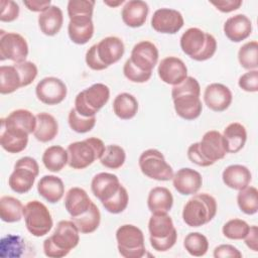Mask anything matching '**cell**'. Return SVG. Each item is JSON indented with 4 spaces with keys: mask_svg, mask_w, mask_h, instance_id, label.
<instances>
[{
    "mask_svg": "<svg viewBox=\"0 0 258 258\" xmlns=\"http://www.w3.org/2000/svg\"><path fill=\"white\" fill-rule=\"evenodd\" d=\"M104 142L97 137H89L71 143L68 148V164L74 169H84L100 159L105 151Z\"/></svg>",
    "mask_w": 258,
    "mask_h": 258,
    "instance_id": "7",
    "label": "cell"
},
{
    "mask_svg": "<svg viewBox=\"0 0 258 258\" xmlns=\"http://www.w3.org/2000/svg\"><path fill=\"white\" fill-rule=\"evenodd\" d=\"M233 100L231 90L219 83L207 86L204 92V101L208 108L215 112H223L229 108Z\"/></svg>",
    "mask_w": 258,
    "mask_h": 258,
    "instance_id": "19",
    "label": "cell"
},
{
    "mask_svg": "<svg viewBox=\"0 0 258 258\" xmlns=\"http://www.w3.org/2000/svg\"><path fill=\"white\" fill-rule=\"evenodd\" d=\"M62 23L63 15L58 6L50 5L38 15V25L40 31L47 36L55 35L60 30Z\"/></svg>",
    "mask_w": 258,
    "mask_h": 258,
    "instance_id": "28",
    "label": "cell"
},
{
    "mask_svg": "<svg viewBox=\"0 0 258 258\" xmlns=\"http://www.w3.org/2000/svg\"><path fill=\"white\" fill-rule=\"evenodd\" d=\"M23 4L27 7L28 10L33 11V12H42L45 9H47L50 6V1L45 0V1H39V0H25L23 1Z\"/></svg>",
    "mask_w": 258,
    "mask_h": 258,
    "instance_id": "56",
    "label": "cell"
},
{
    "mask_svg": "<svg viewBox=\"0 0 258 258\" xmlns=\"http://www.w3.org/2000/svg\"><path fill=\"white\" fill-rule=\"evenodd\" d=\"M37 191L45 201L54 204L63 197L64 185L58 176L44 175L37 182Z\"/></svg>",
    "mask_w": 258,
    "mask_h": 258,
    "instance_id": "29",
    "label": "cell"
},
{
    "mask_svg": "<svg viewBox=\"0 0 258 258\" xmlns=\"http://www.w3.org/2000/svg\"><path fill=\"white\" fill-rule=\"evenodd\" d=\"M183 247L191 256L201 257L208 252L209 241L205 235L199 232H192L185 236Z\"/></svg>",
    "mask_w": 258,
    "mask_h": 258,
    "instance_id": "41",
    "label": "cell"
},
{
    "mask_svg": "<svg viewBox=\"0 0 258 258\" xmlns=\"http://www.w3.org/2000/svg\"><path fill=\"white\" fill-rule=\"evenodd\" d=\"M38 173L39 166L34 158L21 157L14 164V170L8 178V184L16 194H26L32 188Z\"/></svg>",
    "mask_w": 258,
    "mask_h": 258,
    "instance_id": "10",
    "label": "cell"
},
{
    "mask_svg": "<svg viewBox=\"0 0 258 258\" xmlns=\"http://www.w3.org/2000/svg\"><path fill=\"white\" fill-rule=\"evenodd\" d=\"M0 20L2 22H12L18 18L19 6L12 0H1Z\"/></svg>",
    "mask_w": 258,
    "mask_h": 258,
    "instance_id": "50",
    "label": "cell"
},
{
    "mask_svg": "<svg viewBox=\"0 0 258 258\" xmlns=\"http://www.w3.org/2000/svg\"><path fill=\"white\" fill-rule=\"evenodd\" d=\"M70 127L77 133H87L91 131L96 124V117H85L79 114L75 108H73L68 117Z\"/></svg>",
    "mask_w": 258,
    "mask_h": 258,
    "instance_id": "45",
    "label": "cell"
},
{
    "mask_svg": "<svg viewBox=\"0 0 258 258\" xmlns=\"http://www.w3.org/2000/svg\"><path fill=\"white\" fill-rule=\"evenodd\" d=\"M125 46L121 38L107 36L92 45L86 52V63L94 71H103L121 59Z\"/></svg>",
    "mask_w": 258,
    "mask_h": 258,
    "instance_id": "3",
    "label": "cell"
},
{
    "mask_svg": "<svg viewBox=\"0 0 258 258\" xmlns=\"http://www.w3.org/2000/svg\"><path fill=\"white\" fill-rule=\"evenodd\" d=\"M80 231L71 221H59L53 234L43 241V252L50 258L67 256L80 241Z\"/></svg>",
    "mask_w": 258,
    "mask_h": 258,
    "instance_id": "2",
    "label": "cell"
},
{
    "mask_svg": "<svg viewBox=\"0 0 258 258\" xmlns=\"http://www.w3.org/2000/svg\"><path fill=\"white\" fill-rule=\"evenodd\" d=\"M198 148L209 165L223 159L228 153L226 141L223 135L216 130L206 132L202 140L198 142Z\"/></svg>",
    "mask_w": 258,
    "mask_h": 258,
    "instance_id": "14",
    "label": "cell"
},
{
    "mask_svg": "<svg viewBox=\"0 0 258 258\" xmlns=\"http://www.w3.org/2000/svg\"><path fill=\"white\" fill-rule=\"evenodd\" d=\"M214 257L216 258H225V257H234L241 258L242 253L233 245L230 244H222L215 248Z\"/></svg>",
    "mask_w": 258,
    "mask_h": 258,
    "instance_id": "52",
    "label": "cell"
},
{
    "mask_svg": "<svg viewBox=\"0 0 258 258\" xmlns=\"http://www.w3.org/2000/svg\"><path fill=\"white\" fill-rule=\"evenodd\" d=\"M95 1L93 0H70L68 3V15L75 17H92Z\"/></svg>",
    "mask_w": 258,
    "mask_h": 258,
    "instance_id": "47",
    "label": "cell"
},
{
    "mask_svg": "<svg viewBox=\"0 0 258 258\" xmlns=\"http://www.w3.org/2000/svg\"><path fill=\"white\" fill-rule=\"evenodd\" d=\"M1 123L31 134L36 126V117L29 110L17 109L12 111L7 117L2 118Z\"/></svg>",
    "mask_w": 258,
    "mask_h": 258,
    "instance_id": "30",
    "label": "cell"
},
{
    "mask_svg": "<svg viewBox=\"0 0 258 258\" xmlns=\"http://www.w3.org/2000/svg\"><path fill=\"white\" fill-rule=\"evenodd\" d=\"M250 226L241 219L229 220L222 229L223 235L231 240H242L249 232Z\"/></svg>",
    "mask_w": 258,
    "mask_h": 258,
    "instance_id": "44",
    "label": "cell"
},
{
    "mask_svg": "<svg viewBox=\"0 0 258 258\" xmlns=\"http://www.w3.org/2000/svg\"><path fill=\"white\" fill-rule=\"evenodd\" d=\"M258 229L256 226H251L249 229V232L245 236V244L249 249H251L254 252L258 251Z\"/></svg>",
    "mask_w": 258,
    "mask_h": 258,
    "instance_id": "55",
    "label": "cell"
},
{
    "mask_svg": "<svg viewBox=\"0 0 258 258\" xmlns=\"http://www.w3.org/2000/svg\"><path fill=\"white\" fill-rule=\"evenodd\" d=\"M121 183L117 175L109 172L96 174L91 182V189L94 196L101 203L110 200L120 188Z\"/></svg>",
    "mask_w": 258,
    "mask_h": 258,
    "instance_id": "21",
    "label": "cell"
},
{
    "mask_svg": "<svg viewBox=\"0 0 258 258\" xmlns=\"http://www.w3.org/2000/svg\"><path fill=\"white\" fill-rule=\"evenodd\" d=\"M224 33L233 42H240L248 38L252 32V22L244 14L229 17L224 23Z\"/></svg>",
    "mask_w": 258,
    "mask_h": 258,
    "instance_id": "23",
    "label": "cell"
},
{
    "mask_svg": "<svg viewBox=\"0 0 258 258\" xmlns=\"http://www.w3.org/2000/svg\"><path fill=\"white\" fill-rule=\"evenodd\" d=\"M129 196L127 189L121 184L119 190L108 201L103 202L102 205L105 210L111 214L122 213L128 206Z\"/></svg>",
    "mask_w": 258,
    "mask_h": 258,
    "instance_id": "46",
    "label": "cell"
},
{
    "mask_svg": "<svg viewBox=\"0 0 258 258\" xmlns=\"http://www.w3.org/2000/svg\"><path fill=\"white\" fill-rule=\"evenodd\" d=\"M148 11L147 3L142 0L127 1L122 8V20L129 27H140L145 23Z\"/></svg>",
    "mask_w": 258,
    "mask_h": 258,
    "instance_id": "24",
    "label": "cell"
},
{
    "mask_svg": "<svg viewBox=\"0 0 258 258\" xmlns=\"http://www.w3.org/2000/svg\"><path fill=\"white\" fill-rule=\"evenodd\" d=\"M72 221L75 223L80 233L91 234L98 229L101 222V214L98 207L92 202L86 213L78 217H72Z\"/></svg>",
    "mask_w": 258,
    "mask_h": 258,
    "instance_id": "36",
    "label": "cell"
},
{
    "mask_svg": "<svg viewBox=\"0 0 258 258\" xmlns=\"http://www.w3.org/2000/svg\"><path fill=\"white\" fill-rule=\"evenodd\" d=\"M172 184L180 195H195L203 184V177L197 170L189 167H183L173 174Z\"/></svg>",
    "mask_w": 258,
    "mask_h": 258,
    "instance_id": "20",
    "label": "cell"
},
{
    "mask_svg": "<svg viewBox=\"0 0 258 258\" xmlns=\"http://www.w3.org/2000/svg\"><path fill=\"white\" fill-rule=\"evenodd\" d=\"M238 59L242 68L246 70H257L258 68V42L248 41L238 51Z\"/></svg>",
    "mask_w": 258,
    "mask_h": 258,
    "instance_id": "42",
    "label": "cell"
},
{
    "mask_svg": "<svg viewBox=\"0 0 258 258\" xmlns=\"http://www.w3.org/2000/svg\"><path fill=\"white\" fill-rule=\"evenodd\" d=\"M222 178L228 187L241 190L250 184L252 174L248 167L241 164H232L224 169Z\"/></svg>",
    "mask_w": 258,
    "mask_h": 258,
    "instance_id": "25",
    "label": "cell"
},
{
    "mask_svg": "<svg viewBox=\"0 0 258 258\" xmlns=\"http://www.w3.org/2000/svg\"><path fill=\"white\" fill-rule=\"evenodd\" d=\"M123 73H124V76L130 82H133V83H145L151 78V75H152V73H146L136 68L129 58L124 63Z\"/></svg>",
    "mask_w": 258,
    "mask_h": 258,
    "instance_id": "49",
    "label": "cell"
},
{
    "mask_svg": "<svg viewBox=\"0 0 258 258\" xmlns=\"http://www.w3.org/2000/svg\"><path fill=\"white\" fill-rule=\"evenodd\" d=\"M68 159L67 149L59 145H52L46 148L42 154L43 165L51 172L60 171L68 163Z\"/></svg>",
    "mask_w": 258,
    "mask_h": 258,
    "instance_id": "35",
    "label": "cell"
},
{
    "mask_svg": "<svg viewBox=\"0 0 258 258\" xmlns=\"http://www.w3.org/2000/svg\"><path fill=\"white\" fill-rule=\"evenodd\" d=\"M110 89L102 83H97L80 92L75 99L76 111L85 117L95 116L109 101Z\"/></svg>",
    "mask_w": 258,
    "mask_h": 258,
    "instance_id": "8",
    "label": "cell"
},
{
    "mask_svg": "<svg viewBox=\"0 0 258 258\" xmlns=\"http://www.w3.org/2000/svg\"><path fill=\"white\" fill-rule=\"evenodd\" d=\"M180 47L190 58L204 61L211 58L217 49L216 38L198 27L186 29L180 37Z\"/></svg>",
    "mask_w": 258,
    "mask_h": 258,
    "instance_id": "4",
    "label": "cell"
},
{
    "mask_svg": "<svg viewBox=\"0 0 258 258\" xmlns=\"http://www.w3.org/2000/svg\"><path fill=\"white\" fill-rule=\"evenodd\" d=\"M129 59L139 70L152 73V70L158 61V49L156 45L150 41H140L133 46Z\"/></svg>",
    "mask_w": 258,
    "mask_h": 258,
    "instance_id": "17",
    "label": "cell"
},
{
    "mask_svg": "<svg viewBox=\"0 0 258 258\" xmlns=\"http://www.w3.org/2000/svg\"><path fill=\"white\" fill-rule=\"evenodd\" d=\"M92 204L87 191L81 187H72L66 194L64 207L71 217H78L86 213Z\"/></svg>",
    "mask_w": 258,
    "mask_h": 258,
    "instance_id": "27",
    "label": "cell"
},
{
    "mask_svg": "<svg viewBox=\"0 0 258 258\" xmlns=\"http://www.w3.org/2000/svg\"><path fill=\"white\" fill-rule=\"evenodd\" d=\"M239 87L246 92L254 93L258 91V71L251 70L239 78Z\"/></svg>",
    "mask_w": 258,
    "mask_h": 258,
    "instance_id": "51",
    "label": "cell"
},
{
    "mask_svg": "<svg viewBox=\"0 0 258 258\" xmlns=\"http://www.w3.org/2000/svg\"><path fill=\"white\" fill-rule=\"evenodd\" d=\"M13 66L17 69L20 75L22 87L30 85L35 80L37 76V67L32 61L25 60L21 62H16Z\"/></svg>",
    "mask_w": 258,
    "mask_h": 258,
    "instance_id": "48",
    "label": "cell"
},
{
    "mask_svg": "<svg viewBox=\"0 0 258 258\" xmlns=\"http://www.w3.org/2000/svg\"><path fill=\"white\" fill-rule=\"evenodd\" d=\"M1 257H20L25 250L24 240L17 235H6L0 242Z\"/></svg>",
    "mask_w": 258,
    "mask_h": 258,
    "instance_id": "40",
    "label": "cell"
},
{
    "mask_svg": "<svg viewBox=\"0 0 258 258\" xmlns=\"http://www.w3.org/2000/svg\"><path fill=\"white\" fill-rule=\"evenodd\" d=\"M138 164L140 170L149 178L167 181L173 177L172 167L165 161L163 154L157 149H147L139 156Z\"/></svg>",
    "mask_w": 258,
    "mask_h": 258,
    "instance_id": "12",
    "label": "cell"
},
{
    "mask_svg": "<svg viewBox=\"0 0 258 258\" xmlns=\"http://www.w3.org/2000/svg\"><path fill=\"white\" fill-rule=\"evenodd\" d=\"M183 17L175 9L160 8L157 9L151 17L152 28L160 33L174 34L183 26Z\"/></svg>",
    "mask_w": 258,
    "mask_h": 258,
    "instance_id": "16",
    "label": "cell"
},
{
    "mask_svg": "<svg viewBox=\"0 0 258 258\" xmlns=\"http://www.w3.org/2000/svg\"><path fill=\"white\" fill-rule=\"evenodd\" d=\"M211 4L214 5L221 12L229 13L239 9L240 6L242 5V1L241 0H218V1H211Z\"/></svg>",
    "mask_w": 258,
    "mask_h": 258,
    "instance_id": "53",
    "label": "cell"
},
{
    "mask_svg": "<svg viewBox=\"0 0 258 258\" xmlns=\"http://www.w3.org/2000/svg\"><path fill=\"white\" fill-rule=\"evenodd\" d=\"M68 33L73 42L77 44L87 43L94 34L92 17L71 18L68 25Z\"/></svg>",
    "mask_w": 258,
    "mask_h": 258,
    "instance_id": "26",
    "label": "cell"
},
{
    "mask_svg": "<svg viewBox=\"0 0 258 258\" xmlns=\"http://www.w3.org/2000/svg\"><path fill=\"white\" fill-rule=\"evenodd\" d=\"M113 111L122 120L132 119L138 111V102L129 93L118 94L113 101Z\"/></svg>",
    "mask_w": 258,
    "mask_h": 258,
    "instance_id": "34",
    "label": "cell"
},
{
    "mask_svg": "<svg viewBox=\"0 0 258 258\" xmlns=\"http://www.w3.org/2000/svg\"><path fill=\"white\" fill-rule=\"evenodd\" d=\"M126 159L125 150L116 144L106 146L103 155L100 158V162L107 168L118 169L120 168Z\"/></svg>",
    "mask_w": 258,
    "mask_h": 258,
    "instance_id": "43",
    "label": "cell"
},
{
    "mask_svg": "<svg viewBox=\"0 0 258 258\" xmlns=\"http://www.w3.org/2000/svg\"><path fill=\"white\" fill-rule=\"evenodd\" d=\"M173 205V197L170 190L164 186L153 187L147 198V207L153 213H168Z\"/></svg>",
    "mask_w": 258,
    "mask_h": 258,
    "instance_id": "32",
    "label": "cell"
},
{
    "mask_svg": "<svg viewBox=\"0 0 258 258\" xmlns=\"http://www.w3.org/2000/svg\"><path fill=\"white\" fill-rule=\"evenodd\" d=\"M200 95L201 87L194 77H186L180 84L173 86L171 97L176 114L184 120L197 119L203 110Z\"/></svg>",
    "mask_w": 258,
    "mask_h": 258,
    "instance_id": "1",
    "label": "cell"
},
{
    "mask_svg": "<svg viewBox=\"0 0 258 258\" xmlns=\"http://www.w3.org/2000/svg\"><path fill=\"white\" fill-rule=\"evenodd\" d=\"M23 216V205L11 196H4L0 199V217L3 222L15 223Z\"/></svg>",
    "mask_w": 258,
    "mask_h": 258,
    "instance_id": "37",
    "label": "cell"
},
{
    "mask_svg": "<svg viewBox=\"0 0 258 258\" xmlns=\"http://www.w3.org/2000/svg\"><path fill=\"white\" fill-rule=\"evenodd\" d=\"M187 157L192 163H195L199 166H210L209 163L204 159V157L200 153L199 148H198V142L189 145V147L187 149Z\"/></svg>",
    "mask_w": 258,
    "mask_h": 258,
    "instance_id": "54",
    "label": "cell"
},
{
    "mask_svg": "<svg viewBox=\"0 0 258 258\" xmlns=\"http://www.w3.org/2000/svg\"><path fill=\"white\" fill-rule=\"evenodd\" d=\"M66 84L58 78L46 77L38 82L35 88L37 99L45 105H57L67 97Z\"/></svg>",
    "mask_w": 258,
    "mask_h": 258,
    "instance_id": "15",
    "label": "cell"
},
{
    "mask_svg": "<svg viewBox=\"0 0 258 258\" xmlns=\"http://www.w3.org/2000/svg\"><path fill=\"white\" fill-rule=\"evenodd\" d=\"M157 73L162 82L175 86L187 77V68L180 58L167 56L159 62Z\"/></svg>",
    "mask_w": 258,
    "mask_h": 258,
    "instance_id": "18",
    "label": "cell"
},
{
    "mask_svg": "<svg viewBox=\"0 0 258 258\" xmlns=\"http://www.w3.org/2000/svg\"><path fill=\"white\" fill-rule=\"evenodd\" d=\"M124 1L123 0H119V1H117V2H110V1H104V3L105 4H107V5H109V6H118V5H120V4H122Z\"/></svg>",
    "mask_w": 258,
    "mask_h": 258,
    "instance_id": "57",
    "label": "cell"
},
{
    "mask_svg": "<svg viewBox=\"0 0 258 258\" xmlns=\"http://www.w3.org/2000/svg\"><path fill=\"white\" fill-rule=\"evenodd\" d=\"M223 137L226 141L228 153H237L245 145L247 140V131L244 125L238 122L229 124L223 132Z\"/></svg>",
    "mask_w": 258,
    "mask_h": 258,
    "instance_id": "33",
    "label": "cell"
},
{
    "mask_svg": "<svg viewBox=\"0 0 258 258\" xmlns=\"http://www.w3.org/2000/svg\"><path fill=\"white\" fill-rule=\"evenodd\" d=\"M117 248L124 258H141L145 254L144 235L142 231L131 224L120 226L116 231Z\"/></svg>",
    "mask_w": 258,
    "mask_h": 258,
    "instance_id": "9",
    "label": "cell"
},
{
    "mask_svg": "<svg viewBox=\"0 0 258 258\" xmlns=\"http://www.w3.org/2000/svg\"><path fill=\"white\" fill-rule=\"evenodd\" d=\"M217 214V202L209 194L194 195L183 207L182 220L189 227H201L211 222Z\"/></svg>",
    "mask_w": 258,
    "mask_h": 258,
    "instance_id": "5",
    "label": "cell"
},
{
    "mask_svg": "<svg viewBox=\"0 0 258 258\" xmlns=\"http://www.w3.org/2000/svg\"><path fill=\"white\" fill-rule=\"evenodd\" d=\"M23 217L26 229L35 237L46 235L52 228L51 215L44 204L39 201H30L23 207Z\"/></svg>",
    "mask_w": 258,
    "mask_h": 258,
    "instance_id": "11",
    "label": "cell"
},
{
    "mask_svg": "<svg viewBox=\"0 0 258 258\" xmlns=\"http://www.w3.org/2000/svg\"><path fill=\"white\" fill-rule=\"evenodd\" d=\"M239 209L246 215H254L258 211V190L254 186H247L237 196Z\"/></svg>",
    "mask_w": 258,
    "mask_h": 258,
    "instance_id": "39",
    "label": "cell"
},
{
    "mask_svg": "<svg viewBox=\"0 0 258 258\" xmlns=\"http://www.w3.org/2000/svg\"><path fill=\"white\" fill-rule=\"evenodd\" d=\"M150 245L158 252H165L173 247L177 232L172 219L167 213H153L148 222Z\"/></svg>",
    "mask_w": 258,
    "mask_h": 258,
    "instance_id": "6",
    "label": "cell"
},
{
    "mask_svg": "<svg viewBox=\"0 0 258 258\" xmlns=\"http://www.w3.org/2000/svg\"><path fill=\"white\" fill-rule=\"evenodd\" d=\"M28 55L26 39L16 32L0 31V60H12L14 63L25 61Z\"/></svg>",
    "mask_w": 258,
    "mask_h": 258,
    "instance_id": "13",
    "label": "cell"
},
{
    "mask_svg": "<svg viewBox=\"0 0 258 258\" xmlns=\"http://www.w3.org/2000/svg\"><path fill=\"white\" fill-rule=\"evenodd\" d=\"M35 117L36 126L33 132L34 137L40 142H48L54 139L58 132V124L55 118L45 112L38 113Z\"/></svg>",
    "mask_w": 258,
    "mask_h": 258,
    "instance_id": "31",
    "label": "cell"
},
{
    "mask_svg": "<svg viewBox=\"0 0 258 258\" xmlns=\"http://www.w3.org/2000/svg\"><path fill=\"white\" fill-rule=\"evenodd\" d=\"M22 87L21 78L17 69L12 66L0 67V93L11 94Z\"/></svg>",
    "mask_w": 258,
    "mask_h": 258,
    "instance_id": "38",
    "label": "cell"
},
{
    "mask_svg": "<svg viewBox=\"0 0 258 258\" xmlns=\"http://www.w3.org/2000/svg\"><path fill=\"white\" fill-rule=\"evenodd\" d=\"M28 135L26 132L8 127L1 123L0 128V144L4 150L9 153H19L23 151L28 143Z\"/></svg>",
    "mask_w": 258,
    "mask_h": 258,
    "instance_id": "22",
    "label": "cell"
}]
</instances>
